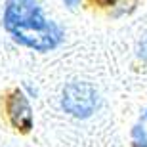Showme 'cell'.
I'll use <instances>...</instances> for the list:
<instances>
[{"label":"cell","mask_w":147,"mask_h":147,"mask_svg":"<svg viewBox=\"0 0 147 147\" xmlns=\"http://www.w3.org/2000/svg\"><path fill=\"white\" fill-rule=\"evenodd\" d=\"M138 55L142 57L143 61H147V36L140 42V48H138Z\"/></svg>","instance_id":"5"},{"label":"cell","mask_w":147,"mask_h":147,"mask_svg":"<svg viewBox=\"0 0 147 147\" xmlns=\"http://www.w3.org/2000/svg\"><path fill=\"white\" fill-rule=\"evenodd\" d=\"M6 115L10 124L17 132H31L33 128V107L21 90H11L6 98Z\"/></svg>","instance_id":"3"},{"label":"cell","mask_w":147,"mask_h":147,"mask_svg":"<svg viewBox=\"0 0 147 147\" xmlns=\"http://www.w3.org/2000/svg\"><path fill=\"white\" fill-rule=\"evenodd\" d=\"M2 25L16 42L36 52H50L63 40L61 27L44 17L34 0H8Z\"/></svg>","instance_id":"1"},{"label":"cell","mask_w":147,"mask_h":147,"mask_svg":"<svg viewBox=\"0 0 147 147\" xmlns=\"http://www.w3.org/2000/svg\"><path fill=\"white\" fill-rule=\"evenodd\" d=\"M96 2H99V4H113L115 0H96Z\"/></svg>","instance_id":"7"},{"label":"cell","mask_w":147,"mask_h":147,"mask_svg":"<svg viewBox=\"0 0 147 147\" xmlns=\"http://www.w3.org/2000/svg\"><path fill=\"white\" fill-rule=\"evenodd\" d=\"M142 120H147V111H145V113L142 115Z\"/></svg>","instance_id":"8"},{"label":"cell","mask_w":147,"mask_h":147,"mask_svg":"<svg viewBox=\"0 0 147 147\" xmlns=\"http://www.w3.org/2000/svg\"><path fill=\"white\" fill-rule=\"evenodd\" d=\"M63 2H65V6L67 8H76V6H78V2H80V0H63Z\"/></svg>","instance_id":"6"},{"label":"cell","mask_w":147,"mask_h":147,"mask_svg":"<svg viewBox=\"0 0 147 147\" xmlns=\"http://www.w3.org/2000/svg\"><path fill=\"white\" fill-rule=\"evenodd\" d=\"M132 140H134L136 147H147V132L143 130L140 124L134 126V130H132Z\"/></svg>","instance_id":"4"},{"label":"cell","mask_w":147,"mask_h":147,"mask_svg":"<svg viewBox=\"0 0 147 147\" xmlns=\"http://www.w3.org/2000/svg\"><path fill=\"white\" fill-rule=\"evenodd\" d=\"M99 105L98 90L84 80L67 82L61 92V109L76 119H88Z\"/></svg>","instance_id":"2"}]
</instances>
